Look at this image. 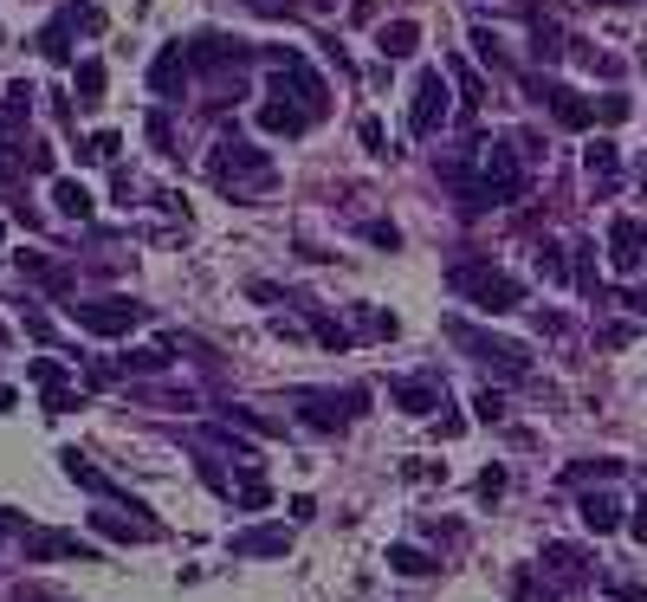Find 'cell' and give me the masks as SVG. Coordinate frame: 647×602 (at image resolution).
I'll list each match as a JSON object with an SVG mask.
<instances>
[{"instance_id": "obj_1", "label": "cell", "mask_w": 647, "mask_h": 602, "mask_svg": "<svg viewBox=\"0 0 647 602\" xmlns=\"http://www.w3.org/2000/svg\"><path fill=\"white\" fill-rule=\"evenodd\" d=\"M272 175H279V169H272V156H266V149H253L246 136H220L214 156H208V182L220 188V195H233V201L272 188Z\"/></svg>"}, {"instance_id": "obj_2", "label": "cell", "mask_w": 647, "mask_h": 602, "mask_svg": "<svg viewBox=\"0 0 647 602\" xmlns=\"http://www.w3.org/2000/svg\"><path fill=\"white\" fill-rule=\"evenodd\" d=\"M447 285H453L460 298H473L486 318H499V311H518V305H525V285H518L512 272L486 266V259H453V266H447Z\"/></svg>"}, {"instance_id": "obj_3", "label": "cell", "mask_w": 647, "mask_h": 602, "mask_svg": "<svg viewBox=\"0 0 647 602\" xmlns=\"http://www.w3.org/2000/svg\"><path fill=\"white\" fill-rule=\"evenodd\" d=\"M447 337L466 350L473 363H486L492 376H505V382H525L531 376V357H525V344H505V337H486V331H473V324H460V318H447Z\"/></svg>"}, {"instance_id": "obj_4", "label": "cell", "mask_w": 647, "mask_h": 602, "mask_svg": "<svg viewBox=\"0 0 647 602\" xmlns=\"http://www.w3.org/2000/svg\"><path fill=\"white\" fill-rule=\"evenodd\" d=\"M65 318H72L78 331H91V337H123V331H136V324L149 318V305H136V298H72Z\"/></svg>"}, {"instance_id": "obj_5", "label": "cell", "mask_w": 647, "mask_h": 602, "mask_svg": "<svg viewBox=\"0 0 647 602\" xmlns=\"http://www.w3.org/2000/svg\"><path fill=\"white\" fill-rule=\"evenodd\" d=\"M440 123H447V72L428 65V72L415 78V111H408V130H415V136H434Z\"/></svg>"}, {"instance_id": "obj_6", "label": "cell", "mask_w": 647, "mask_h": 602, "mask_svg": "<svg viewBox=\"0 0 647 602\" xmlns=\"http://www.w3.org/2000/svg\"><path fill=\"white\" fill-rule=\"evenodd\" d=\"M525 85H531L538 104H550V117H557L563 130H589V123H596V104H583L570 85H557V78H525Z\"/></svg>"}, {"instance_id": "obj_7", "label": "cell", "mask_w": 647, "mask_h": 602, "mask_svg": "<svg viewBox=\"0 0 647 602\" xmlns=\"http://www.w3.org/2000/svg\"><path fill=\"white\" fill-rule=\"evenodd\" d=\"M647 259V227L635 221V214H615L609 221V266L615 272H635Z\"/></svg>"}, {"instance_id": "obj_8", "label": "cell", "mask_w": 647, "mask_h": 602, "mask_svg": "<svg viewBox=\"0 0 647 602\" xmlns=\"http://www.w3.org/2000/svg\"><path fill=\"white\" fill-rule=\"evenodd\" d=\"M182 85H188V46L175 39V46H162L156 65H149V91H156V98H182Z\"/></svg>"}, {"instance_id": "obj_9", "label": "cell", "mask_w": 647, "mask_h": 602, "mask_svg": "<svg viewBox=\"0 0 647 602\" xmlns=\"http://www.w3.org/2000/svg\"><path fill=\"white\" fill-rule=\"evenodd\" d=\"M227 551H233V557H285V551H292V531H285V525H253V531H233V538H227Z\"/></svg>"}, {"instance_id": "obj_10", "label": "cell", "mask_w": 647, "mask_h": 602, "mask_svg": "<svg viewBox=\"0 0 647 602\" xmlns=\"http://www.w3.org/2000/svg\"><path fill=\"white\" fill-rule=\"evenodd\" d=\"M389 402L402 415H434L440 408V376H408V382H389Z\"/></svg>"}, {"instance_id": "obj_11", "label": "cell", "mask_w": 647, "mask_h": 602, "mask_svg": "<svg viewBox=\"0 0 647 602\" xmlns=\"http://www.w3.org/2000/svg\"><path fill=\"white\" fill-rule=\"evenodd\" d=\"M576 512H583V531H596V538H609V531L622 525V505H615L609 492H583V499H576Z\"/></svg>"}, {"instance_id": "obj_12", "label": "cell", "mask_w": 647, "mask_h": 602, "mask_svg": "<svg viewBox=\"0 0 647 602\" xmlns=\"http://www.w3.org/2000/svg\"><path fill=\"white\" fill-rule=\"evenodd\" d=\"M583 169H589V182H596L602 195L615 188V169H622V156H615V143H609V136H596V143L583 149Z\"/></svg>"}, {"instance_id": "obj_13", "label": "cell", "mask_w": 647, "mask_h": 602, "mask_svg": "<svg viewBox=\"0 0 647 602\" xmlns=\"http://www.w3.org/2000/svg\"><path fill=\"white\" fill-rule=\"evenodd\" d=\"M544 564L557 583H583L589 577V551H576V544H544Z\"/></svg>"}, {"instance_id": "obj_14", "label": "cell", "mask_w": 647, "mask_h": 602, "mask_svg": "<svg viewBox=\"0 0 647 602\" xmlns=\"http://www.w3.org/2000/svg\"><path fill=\"white\" fill-rule=\"evenodd\" d=\"M52 201H59L65 221H91V208H98V201H91V188L72 182V175H59V182H52Z\"/></svg>"}, {"instance_id": "obj_15", "label": "cell", "mask_w": 647, "mask_h": 602, "mask_svg": "<svg viewBox=\"0 0 647 602\" xmlns=\"http://www.w3.org/2000/svg\"><path fill=\"white\" fill-rule=\"evenodd\" d=\"M415 46H421V26L415 20H395V26H382V33H376V52H382V59H408Z\"/></svg>"}, {"instance_id": "obj_16", "label": "cell", "mask_w": 647, "mask_h": 602, "mask_svg": "<svg viewBox=\"0 0 647 602\" xmlns=\"http://www.w3.org/2000/svg\"><path fill=\"white\" fill-rule=\"evenodd\" d=\"M389 570H395V577H428L434 557H428V551H415V544H389Z\"/></svg>"}, {"instance_id": "obj_17", "label": "cell", "mask_w": 647, "mask_h": 602, "mask_svg": "<svg viewBox=\"0 0 647 602\" xmlns=\"http://www.w3.org/2000/svg\"><path fill=\"white\" fill-rule=\"evenodd\" d=\"M39 52H46L52 65H65V59H72V20H65V13L46 26V33H39Z\"/></svg>"}, {"instance_id": "obj_18", "label": "cell", "mask_w": 647, "mask_h": 602, "mask_svg": "<svg viewBox=\"0 0 647 602\" xmlns=\"http://www.w3.org/2000/svg\"><path fill=\"white\" fill-rule=\"evenodd\" d=\"M576 292L583 298H602V272H596V246H576Z\"/></svg>"}, {"instance_id": "obj_19", "label": "cell", "mask_w": 647, "mask_h": 602, "mask_svg": "<svg viewBox=\"0 0 647 602\" xmlns=\"http://www.w3.org/2000/svg\"><path fill=\"white\" fill-rule=\"evenodd\" d=\"M78 104H85V111H91V104H104V59L78 65Z\"/></svg>"}, {"instance_id": "obj_20", "label": "cell", "mask_w": 647, "mask_h": 602, "mask_svg": "<svg viewBox=\"0 0 647 602\" xmlns=\"http://www.w3.org/2000/svg\"><path fill=\"white\" fill-rule=\"evenodd\" d=\"M447 72L460 78V104H466V111H479V104H486V85H479V72H473L466 59H447Z\"/></svg>"}, {"instance_id": "obj_21", "label": "cell", "mask_w": 647, "mask_h": 602, "mask_svg": "<svg viewBox=\"0 0 647 602\" xmlns=\"http://www.w3.org/2000/svg\"><path fill=\"white\" fill-rule=\"evenodd\" d=\"M615 473H622V460H576L563 480H570V486H589V480H615Z\"/></svg>"}, {"instance_id": "obj_22", "label": "cell", "mask_w": 647, "mask_h": 602, "mask_svg": "<svg viewBox=\"0 0 647 602\" xmlns=\"http://www.w3.org/2000/svg\"><path fill=\"white\" fill-rule=\"evenodd\" d=\"M538 272H544L550 285H570V266H563V253H557V246H550V240L538 246Z\"/></svg>"}, {"instance_id": "obj_23", "label": "cell", "mask_w": 647, "mask_h": 602, "mask_svg": "<svg viewBox=\"0 0 647 602\" xmlns=\"http://www.w3.org/2000/svg\"><path fill=\"white\" fill-rule=\"evenodd\" d=\"M356 136H363L369 156H389V130H382V117H363V123H356Z\"/></svg>"}, {"instance_id": "obj_24", "label": "cell", "mask_w": 647, "mask_h": 602, "mask_svg": "<svg viewBox=\"0 0 647 602\" xmlns=\"http://www.w3.org/2000/svg\"><path fill=\"white\" fill-rule=\"evenodd\" d=\"M363 240H369V246H382V253H395V246H402V227H395V221H369V227H363Z\"/></svg>"}, {"instance_id": "obj_25", "label": "cell", "mask_w": 647, "mask_h": 602, "mask_svg": "<svg viewBox=\"0 0 647 602\" xmlns=\"http://www.w3.org/2000/svg\"><path fill=\"white\" fill-rule=\"evenodd\" d=\"M473 415H479V421H505V395H499V389H479V395H473Z\"/></svg>"}, {"instance_id": "obj_26", "label": "cell", "mask_w": 647, "mask_h": 602, "mask_svg": "<svg viewBox=\"0 0 647 602\" xmlns=\"http://www.w3.org/2000/svg\"><path fill=\"white\" fill-rule=\"evenodd\" d=\"M473 492H479V499H486V505H499V499H505V467H486V473H479V486H473Z\"/></svg>"}, {"instance_id": "obj_27", "label": "cell", "mask_w": 647, "mask_h": 602, "mask_svg": "<svg viewBox=\"0 0 647 602\" xmlns=\"http://www.w3.org/2000/svg\"><path fill=\"white\" fill-rule=\"evenodd\" d=\"M628 111H635V104H628V98H622V91H609V98H602V104H596V117H602V123H622Z\"/></svg>"}, {"instance_id": "obj_28", "label": "cell", "mask_w": 647, "mask_h": 602, "mask_svg": "<svg viewBox=\"0 0 647 602\" xmlns=\"http://www.w3.org/2000/svg\"><path fill=\"white\" fill-rule=\"evenodd\" d=\"M622 305L635 311V318H647V285H628V292H622Z\"/></svg>"}, {"instance_id": "obj_29", "label": "cell", "mask_w": 647, "mask_h": 602, "mask_svg": "<svg viewBox=\"0 0 647 602\" xmlns=\"http://www.w3.org/2000/svg\"><path fill=\"white\" fill-rule=\"evenodd\" d=\"M0 538H26V518L20 512H0Z\"/></svg>"}, {"instance_id": "obj_30", "label": "cell", "mask_w": 647, "mask_h": 602, "mask_svg": "<svg viewBox=\"0 0 647 602\" xmlns=\"http://www.w3.org/2000/svg\"><path fill=\"white\" fill-rule=\"evenodd\" d=\"M628 538H641V544H647V499L635 505V518H628Z\"/></svg>"}, {"instance_id": "obj_31", "label": "cell", "mask_w": 647, "mask_h": 602, "mask_svg": "<svg viewBox=\"0 0 647 602\" xmlns=\"http://www.w3.org/2000/svg\"><path fill=\"white\" fill-rule=\"evenodd\" d=\"M0 408H13V389H7V382H0Z\"/></svg>"}, {"instance_id": "obj_32", "label": "cell", "mask_w": 647, "mask_h": 602, "mask_svg": "<svg viewBox=\"0 0 647 602\" xmlns=\"http://www.w3.org/2000/svg\"><path fill=\"white\" fill-rule=\"evenodd\" d=\"M641 72H647V46H641Z\"/></svg>"}]
</instances>
